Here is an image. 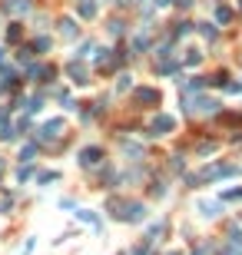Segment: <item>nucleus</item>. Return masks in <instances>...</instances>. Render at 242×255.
<instances>
[{
  "instance_id": "4be33fe9",
  "label": "nucleus",
  "mask_w": 242,
  "mask_h": 255,
  "mask_svg": "<svg viewBox=\"0 0 242 255\" xmlns=\"http://www.w3.org/2000/svg\"><path fill=\"white\" fill-rule=\"evenodd\" d=\"M60 179V172H40V182H53Z\"/></svg>"
},
{
  "instance_id": "2eb2a0df",
  "label": "nucleus",
  "mask_w": 242,
  "mask_h": 255,
  "mask_svg": "<svg viewBox=\"0 0 242 255\" xmlns=\"http://www.w3.org/2000/svg\"><path fill=\"white\" fill-rule=\"evenodd\" d=\"M223 199L225 202H239L242 199V189H229V192H223Z\"/></svg>"
},
{
  "instance_id": "dca6fc26",
  "label": "nucleus",
  "mask_w": 242,
  "mask_h": 255,
  "mask_svg": "<svg viewBox=\"0 0 242 255\" xmlns=\"http://www.w3.org/2000/svg\"><path fill=\"white\" fill-rule=\"evenodd\" d=\"M27 109H30V113H40V109H43V96H34V100L27 103Z\"/></svg>"
},
{
  "instance_id": "20e7f679",
  "label": "nucleus",
  "mask_w": 242,
  "mask_h": 255,
  "mask_svg": "<svg viewBox=\"0 0 242 255\" xmlns=\"http://www.w3.org/2000/svg\"><path fill=\"white\" fill-rule=\"evenodd\" d=\"M67 73L73 76V83H86V67H83L80 60H70V63H67Z\"/></svg>"
},
{
  "instance_id": "aec40b11",
  "label": "nucleus",
  "mask_w": 242,
  "mask_h": 255,
  "mask_svg": "<svg viewBox=\"0 0 242 255\" xmlns=\"http://www.w3.org/2000/svg\"><path fill=\"white\" fill-rule=\"evenodd\" d=\"M10 40H20V23H10V30H7Z\"/></svg>"
},
{
  "instance_id": "b1692460",
  "label": "nucleus",
  "mask_w": 242,
  "mask_h": 255,
  "mask_svg": "<svg viewBox=\"0 0 242 255\" xmlns=\"http://www.w3.org/2000/svg\"><path fill=\"white\" fill-rule=\"evenodd\" d=\"M133 255H149V245H139V249H136Z\"/></svg>"
},
{
  "instance_id": "393cba45",
  "label": "nucleus",
  "mask_w": 242,
  "mask_h": 255,
  "mask_svg": "<svg viewBox=\"0 0 242 255\" xmlns=\"http://www.w3.org/2000/svg\"><path fill=\"white\" fill-rule=\"evenodd\" d=\"M192 255H206V252H203V249H199V252H192Z\"/></svg>"
},
{
  "instance_id": "39448f33",
  "label": "nucleus",
  "mask_w": 242,
  "mask_h": 255,
  "mask_svg": "<svg viewBox=\"0 0 242 255\" xmlns=\"http://www.w3.org/2000/svg\"><path fill=\"white\" fill-rule=\"evenodd\" d=\"M100 156H103V149H100V146H90V149L80 153V163H83V166H96V163H100Z\"/></svg>"
},
{
  "instance_id": "c85d7f7f",
  "label": "nucleus",
  "mask_w": 242,
  "mask_h": 255,
  "mask_svg": "<svg viewBox=\"0 0 242 255\" xmlns=\"http://www.w3.org/2000/svg\"><path fill=\"white\" fill-rule=\"evenodd\" d=\"M239 10H242V0H239Z\"/></svg>"
},
{
  "instance_id": "f8f14e48",
  "label": "nucleus",
  "mask_w": 242,
  "mask_h": 255,
  "mask_svg": "<svg viewBox=\"0 0 242 255\" xmlns=\"http://www.w3.org/2000/svg\"><path fill=\"white\" fill-rule=\"evenodd\" d=\"M216 20H219V23H229V20H232V10H229V7H219V10H216Z\"/></svg>"
},
{
  "instance_id": "c756f323",
  "label": "nucleus",
  "mask_w": 242,
  "mask_h": 255,
  "mask_svg": "<svg viewBox=\"0 0 242 255\" xmlns=\"http://www.w3.org/2000/svg\"><path fill=\"white\" fill-rule=\"evenodd\" d=\"M139 3H146V0H139Z\"/></svg>"
},
{
  "instance_id": "1a4fd4ad",
  "label": "nucleus",
  "mask_w": 242,
  "mask_h": 255,
  "mask_svg": "<svg viewBox=\"0 0 242 255\" xmlns=\"http://www.w3.org/2000/svg\"><path fill=\"white\" fill-rule=\"evenodd\" d=\"M60 34L67 36V40H70V36H76V23H73V20H60Z\"/></svg>"
},
{
  "instance_id": "f3484780",
  "label": "nucleus",
  "mask_w": 242,
  "mask_h": 255,
  "mask_svg": "<svg viewBox=\"0 0 242 255\" xmlns=\"http://www.w3.org/2000/svg\"><path fill=\"white\" fill-rule=\"evenodd\" d=\"M34 50H50V36H37V43H34Z\"/></svg>"
},
{
  "instance_id": "cd10ccee",
  "label": "nucleus",
  "mask_w": 242,
  "mask_h": 255,
  "mask_svg": "<svg viewBox=\"0 0 242 255\" xmlns=\"http://www.w3.org/2000/svg\"><path fill=\"white\" fill-rule=\"evenodd\" d=\"M163 3H173V0H163Z\"/></svg>"
},
{
  "instance_id": "7ed1b4c3",
  "label": "nucleus",
  "mask_w": 242,
  "mask_h": 255,
  "mask_svg": "<svg viewBox=\"0 0 242 255\" xmlns=\"http://www.w3.org/2000/svg\"><path fill=\"white\" fill-rule=\"evenodd\" d=\"M60 129H63V119H50V123H43V126H40V139L50 143V139L60 136Z\"/></svg>"
},
{
  "instance_id": "9b49d317",
  "label": "nucleus",
  "mask_w": 242,
  "mask_h": 255,
  "mask_svg": "<svg viewBox=\"0 0 242 255\" xmlns=\"http://www.w3.org/2000/svg\"><path fill=\"white\" fill-rule=\"evenodd\" d=\"M80 14H83V17H96V3L93 0H83V3H80Z\"/></svg>"
},
{
  "instance_id": "f257e3e1",
  "label": "nucleus",
  "mask_w": 242,
  "mask_h": 255,
  "mask_svg": "<svg viewBox=\"0 0 242 255\" xmlns=\"http://www.w3.org/2000/svg\"><path fill=\"white\" fill-rule=\"evenodd\" d=\"M173 126H176V119H173V116H166V113H159V116L149 123V136H166Z\"/></svg>"
},
{
  "instance_id": "5701e85b",
  "label": "nucleus",
  "mask_w": 242,
  "mask_h": 255,
  "mask_svg": "<svg viewBox=\"0 0 242 255\" xmlns=\"http://www.w3.org/2000/svg\"><path fill=\"white\" fill-rule=\"evenodd\" d=\"M203 36H206V40H212V36H216V30H212V23H203Z\"/></svg>"
},
{
  "instance_id": "a878e982",
  "label": "nucleus",
  "mask_w": 242,
  "mask_h": 255,
  "mask_svg": "<svg viewBox=\"0 0 242 255\" xmlns=\"http://www.w3.org/2000/svg\"><path fill=\"white\" fill-rule=\"evenodd\" d=\"M0 63H3V50H0Z\"/></svg>"
},
{
  "instance_id": "6ab92c4d",
  "label": "nucleus",
  "mask_w": 242,
  "mask_h": 255,
  "mask_svg": "<svg viewBox=\"0 0 242 255\" xmlns=\"http://www.w3.org/2000/svg\"><path fill=\"white\" fill-rule=\"evenodd\" d=\"M199 60H203V53H199V50H189V56H186L189 67H192V63H199Z\"/></svg>"
},
{
  "instance_id": "0eeeda50",
  "label": "nucleus",
  "mask_w": 242,
  "mask_h": 255,
  "mask_svg": "<svg viewBox=\"0 0 242 255\" xmlns=\"http://www.w3.org/2000/svg\"><path fill=\"white\" fill-rule=\"evenodd\" d=\"M136 100L153 106V103H159V93H156V90H136Z\"/></svg>"
},
{
  "instance_id": "a211bd4d",
  "label": "nucleus",
  "mask_w": 242,
  "mask_h": 255,
  "mask_svg": "<svg viewBox=\"0 0 242 255\" xmlns=\"http://www.w3.org/2000/svg\"><path fill=\"white\" fill-rule=\"evenodd\" d=\"M199 209H203V216H216V209H219V205H216V202H203Z\"/></svg>"
},
{
  "instance_id": "412c9836",
  "label": "nucleus",
  "mask_w": 242,
  "mask_h": 255,
  "mask_svg": "<svg viewBox=\"0 0 242 255\" xmlns=\"http://www.w3.org/2000/svg\"><path fill=\"white\" fill-rule=\"evenodd\" d=\"M30 172H34V169H30V166H20V172H17V179L23 182V179H30Z\"/></svg>"
},
{
  "instance_id": "bb28decb",
  "label": "nucleus",
  "mask_w": 242,
  "mask_h": 255,
  "mask_svg": "<svg viewBox=\"0 0 242 255\" xmlns=\"http://www.w3.org/2000/svg\"><path fill=\"white\" fill-rule=\"evenodd\" d=\"M0 172H3V163H0Z\"/></svg>"
},
{
  "instance_id": "4468645a",
  "label": "nucleus",
  "mask_w": 242,
  "mask_h": 255,
  "mask_svg": "<svg viewBox=\"0 0 242 255\" xmlns=\"http://www.w3.org/2000/svg\"><path fill=\"white\" fill-rule=\"evenodd\" d=\"M76 216L83 219V222H90V225H100V219H96L93 212H86V209H80V212H76Z\"/></svg>"
},
{
  "instance_id": "423d86ee",
  "label": "nucleus",
  "mask_w": 242,
  "mask_h": 255,
  "mask_svg": "<svg viewBox=\"0 0 242 255\" xmlns=\"http://www.w3.org/2000/svg\"><path fill=\"white\" fill-rule=\"evenodd\" d=\"M50 76H53V67H37V63L30 67V80H40V83H47Z\"/></svg>"
},
{
  "instance_id": "f03ea898",
  "label": "nucleus",
  "mask_w": 242,
  "mask_h": 255,
  "mask_svg": "<svg viewBox=\"0 0 242 255\" xmlns=\"http://www.w3.org/2000/svg\"><path fill=\"white\" fill-rule=\"evenodd\" d=\"M216 106H219L216 100H209V96H199V100H192V103H189V113H192V116H196V113H199V116H206V113H212Z\"/></svg>"
},
{
  "instance_id": "ddd939ff",
  "label": "nucleus",
  "mask_w": 242,
  "mask_h": 255,
  "mask_svg": "<svg viewBox=\"0 0 242 255\" xmlns=\"http://www.w3.org/2000/svg\"><path fill=\"white\" fill-rule=\"evenodd\" d=\"M123 27H126L123 20H110V34L113 36H123Z\"/></svg>"
},
{
  "instance_id": "9d476101",
  "label": "nucleus",
  "mask_w": 242,
  "mask_h": 255,
  "mask_svg": "<svg viewBox=\"0 0 242 255\" xmlns=\"http://www.w3.org/2000/svg\"><path fill=\"white\" fill-rule=\"evenodd\" d=\"M34 153H37V146H34V143H27L23 149H20V163H30V159H34Z\"/></svg>"
},
{
  "instance_id": "6e6552de",
  "label": "nucleus",
  "mask_w": 242,
  "mask_h": 255,
  "mask_svg": "<svg viewBox=\"0 0 242 255\" xmlns=\"http://www.w3.org/2000/svg\"><path fill=\"white\" fill-rule=\"evenodd\" d=\"M27 7H30L27 0H7V3H3V10H7V14H23Z\"/></svg>"
},
{
  "instance_id": "7c9ffc66",
  "label": "nucleus",
  "mask_w": 242,
  "mask_h": 255,
  "mask_svg": "<svg viewBox=\"0 0 242 255\" xmlns=\"http://www.w3.org/2000/svg\"><path fill=\"white\" fill-rule=\"evenodd\" d=\"M169 255H176V252H169Z\"/></svg>"
}]
</instances>
